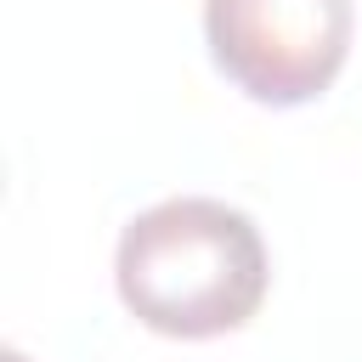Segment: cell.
Returning <instances> with one entry per match:
<instances>
[{
	"instance_id": "cell-2",
	"label": "cell",
	"mask_w": 362,
	"mask_h": 362,
	"mask_svg": "<svg viewBox=\"0 0 362 362\" xmlns=\"http://www.w3.org/2000/svg\"><path fill=\"white\" fill-rule=\"evenodd\" d=\"M204 40L243 96L300 107L345 68L351 0H204Z\"/></svg>"
},
{
	"instance_id": "cell-3",
	"label": "cell",
	"mask_w": 362,
	"mask_h": 362,
	"mask_svg": "<svg viewBox=\"0 0 362 362\" xmlns=\"http://www.w3.org/2000/svg\"><path fill=\"white\" fill-rule=\"evenodd\" d=\"M6 362H28V356H17V351H6Z\"/></svg>"
},
{
	"instance_id": "cell-1",
	"label": "cell",
	"mask_w": 362,
	"mask_h": 362,
	"mask_svg": "<svg viewBox=\"0 0 362 362\" xmlns=\"http://www.w3.org/2000/svg\"><path fill=\"white\" fill-rule=\"evenodd\" d=\"M260 226L221 198H164L119 232L113 283L124 311L170 339L243 328L266 300Z\"/></svg>"
}]
</instances>
